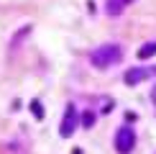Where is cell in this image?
<instances>
[{"label":"cell","mask_w":156,"mask_h":154,"mask_svg":"<svg viewBox=\"0 0 156 154\" xmlns=\"http://www.w3.org/2000/svg\"><path fill=\"white\" fill-rule=\"evenodd\" d=\"M92 123H95V113L84 111V113H82V126H84V128H92Z\"/></svg>","instance_id":"ba28073f"},{"label":"cell","mask_w":156,"mask_h":154,"mask_svg":"<svg viewBox=\"0 0 156 154\" xmlns=\"http://www.w3.org/2000/svg\"><path fill=\"white\" fill-rule=\"evenodd\" d=\"M120 59H123V49L118 44H102V46H97L92 54H90V62H92L97 69H108V67H113V64H118Z\"/></svg>","instance_id":"6da1fadb"},{"label":"cell","mask_w":156,"mask_h":154,"mask_svg":"<svg viewBox=\"0 0 156 154\" xmlns=\"http://www.w3.org/2000/svg\"><path fill=\"white\" fill-rule=\"evenodd\" d=\"M133 146H136V131L131 126L118 128V134H115V152L118 154H131Z\"/></svg>","instance_id":"7a4b0ae2"},{"label":"cell","mask_w":156,"mask_h":154,"mask_svg":"<svg viewBox=\"0 0 156 154\" xmlns=\"http://www.w3.org/2000/svg\"><path fill=\"white\" fill-rule=\"evenodd\" d=\"M151 57H156V41H148L138 49V59H151Z\"/></svg>","instance_id":"8992f818"},{"label":"cell","mask_w":156,"mask_h":154,"mask_svg":"<svg viewBox=\"0 0 156 154\" xmlns=\"http://www.w3.org/2000/svg\"><path fill=\"white\" fill-rule=\"evenodd\" d=\"M77 108L72 105V103H69L67 105V111H64V118H62V126H59V136L62 139H69L72 136V134L77 131Z\"/></svg>","instance_id":"3957f363"},{"label":"cell","mask_w":156,"mask_h":154,"mask_svg":"<svg viewBox=\"0 0 156 154\" xmlns=\"http://www.w3.org/2000/svg\"><path fill=\"white\" fill-rule=\"evenodd\" d=\"M151 77V69H144V67H133V69H126V85H138V82H144Z\"/></svg>","instance_id":"277c9868"},{"label":"cell","mask_w":156,"mask_h":154,"mask_svg":"<svg viewBox=\"0 0 156 154\" xmlns=\"http://www.w3.org/2000/svg\"><path fill=\"white\" fill-rule=\"evenodd\" d=\"M31 113H34L36 121L44 118V105H41V100H31Z\"/></svg>","instance_id":"52a82bcc"},{"label":"cell","mask_w":156,"mask_h":154,"mask_svg":"<svg viewBox=\"0 0 156 154\" xmlns=\"http://www.w3.org/2000/svg\"><path fill=\"white\" fill-rule=\"evenodd\" d=\"M131 3H133V0H108L105 10H108V16H120V13L126 10Z\"/></svg>","instance_id":"5b68a950"}]
</instances>
